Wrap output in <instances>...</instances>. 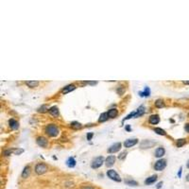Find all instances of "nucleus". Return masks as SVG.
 I'll use <instances>...</instances> for the list:
<instances>
[{"label":"nucleus","mask_w":189,"mask_h":189,"mask_svg":"<svg viewBox=\"0 0 189 189\" xmlns=\"http://www.w3.org/2000/svg\"><path fill=\"white\" fill-rule=\"evenodd\" d=\"M45 132L50 137H56L59 134V129L54 124H49L45 127Z\"/></svg>","instance_id":"nucleus-1"},{"label":"nucleus","mask_w":189,"mask_h":189,"mask_svg":"<svg viewBox=\"0 0 189 189\" xmlns=\"http://www.w3.org/2000/svg\"><path fill=\"white\" fill-rule=\"evenodd\" d=\"M103 161H104V159H103L102 156H99V157L94 158L93 162H92V165H91L92 168H99V167H100L103 164Z\"/></svg>","instance_id":"nucleus-2"},{"label":"nucleus","mask_w":189,"mask_h":189,"mask_svg":"<svg viewBox=\"0 0 189 189\" xmlns=\"http://www.w3.org/2000/svg\"><path fill=\"white\" fill-rule=\"evenodd\" d=\"M107 176L110 178V179H112L113 181H121V178H120V176L118 175L116 171H114V170H113V169L108 170V171H107Z\"/></svg>","instance_id":"nucleus-3"},{"label":"nucleus","mask_w":189,"mask_h":189,"mask_svg":"<svg viewBox=\"0 0 189 189\" xmlns=\"http://www.w3.org/2000/svg\"><path fill=\"white\" fill-rule=\"evenodd\" d=\"M47 171V166L46 165H44L43 163H40L38 165L35 166V172L39 175H42V174L45 173Z\"/></svg>","instance_id":"nucleus-4"},{"label":"nucleus","mask_w":189,"mask_h":189,"mask_svg":"<svg viewBox=\"0 0 189 189\" xmlns=\"http://www.w3.org/2000/svg\"><path fill=\"white\" fill-rule=\"evenodd\" d=\"M166 166V161L164 160V159H161V160H158L155 165H154V168L155 170H158V171H162V170L165 168Z\"/></svg>","instance_id":"nucleus-5"},{"label":"nucleus","mask_w":189,"mask_h":189,"mask_svg":"<svg viewBox=\"0 0 189 189\" xmlns=\"http://www.w3.org/2000/svg\"><path fill=\"white\" fill-rule=\"evenodd\" d=\"M120 149H121V144H120V143H115V144L112 145V146L108 149V152H109V153H114V152H117Z\"/></svg>","instance_id":"nucleus-6"},{"label":"nucleus","mask_w":189,"mask_h":189,"mask_svg":"<svg viewBox=\"0 0 189 189\" xmlns=\"http://www.w3.org/2000/svg\"><path fill=\"white\" fill-rule=\"evenodd\" d=\"M137 143H138V140L136 138L128 139V140H126V141L124 142V146H125V148H131V147L135 146Z\"/></svg>","instance_id":"nucleus-7"},{"label":"nucleus","mask_w":189,"mask_h":189,"mask_svg":"<svg viewBox=\"0 0 189 189\" xmlns=\"http://www.w3.org/2000/svg\"><path fill=\"white\" fill-rule=\"evenodd\" d=\"M154 145H155L154 142L150 141V140H145V141L142 142L141 148L142 149H150V148H151V147L154 146Z\"/></svg>","instance_id":"nucleus-8"},{"label":"nucleus","mask_w":189,"mask_h":189,"mask_svg":"<svg viewBox=\"0 0 189 189\" xmlns=\"http://www.w3.org/2000/svg\"><path fill=\"white\" fill-rule=\"evenodd\" d=\"M36 142H37L38 146L42 147V148H45L47 146V140L44 137H38Z\"/></svg>","instance_id":"nucleus-9"},{"label":"nucleus","mask_w":189,"mask_h":189,"mask_svg":"<svg viewBox=\"0 0 189 189\" xmlns=\"http://www.w3.org/2000/svg\"><path fill=\"white\" fill-rule=\"evenodd\" d=\"M160 122V117H159V115L158 114H153V115H151L150 117V124H152V125H156V124H158V123Z\"/></svg>","instance_id":"nucleus-10"},{"label":"nucleus","mask_w":189,"mask_h":189,"mask_svg":"<svg viewBox=\"0 0 189 189\" xmlns=\"http://www.w3.org/2000/svg\"><path fill=\"white\" fill-rule=\"evenodd\" d=\"M156 181H157V175H152V176H150V178H148L146 181H145V184L147 185L152 184Z\"/></svg>","instance_id":"nucleus-11"},{"label":"nucleus","mask_w":189,"mask_h":189,"mask_svg":"<svg viewBox=\"0 0 189 189\" xmlns=\"http://www.w3.org/2000/svg\"><path fill=\"white\" fill-rule=\"evenodd\" d=\"M75 89H76V86L74 84H69V85H67L66 87L63 88V90H62V93H63V94H67V93L72 92V91L75 90Z\"/></svg>","instance_id":"nucleus-12"},{"label":"nucleus","mask_w":189,"mask_h":189,"mask_svg":"<svg viewBox=\"0 0 189 189\" xmlns=\"http://www.w3.org/2000/svg\"><path fill=\"white\" fill-rule=\"evenodd\" d=\"M48 111H49V114H51L52 116H55V117H57V116L59 115V109H58V107H57V106L51 107L50 109H48Z\"/></svg>","instance_id":"nucleus-13"},{"label":"nucleus","mask_w":189,"mask_h":189,"mask_svg":"<svg viewBox=\"0 0 189 189\" xmlns=\"http://www.w3.org/2000/svg\"><path fill=\"white\" fill-rule=\"evenodd\" d=\"M9 124H10V127L12 128V130H17V129H18V127H19V123L17 122L16 120H14L13 118L10 119Z\"/></svg>","instance_id":"nucleus-14"},{"label":"nucleus","mask_w":189,"mask_h":189,"mask_svg":"<svg viewBox=\"0 0 189 189\" xmlns=\"http://www.w3.org/2000/svg\"><path fill=\"white\" fill-rule=\"evenodd\" d=\"M114 162H115V157H114V156H113V155H111V156H109V157H107L105 163H106L107 166L109 167V166H112V165H114Z\"/></svg>","instance_id":"nucleus-15"},{"label":"nucleus","mask_w":189,"mask_h":189,"mask_svg":"<svg viewBox=\"0 0 189 189\" xmlns=\"http://www.w3.org/2000/svg\"><path fill=\"white\" fill-rule=\"evenodd\" d=\"M165 151L164 148H158L157 150H156V151H155V156L157 158H160L165 154Z\"/></svg>","instance_id":"nucleus-16"},{"label":"nucleus","mask_w":189,"mask_h":189,"mask_svg":"<svg viewBox=\"0 0 189 189\" xmlns=\"http://www.w3.org/2000/svg\"><path fill=\"white\" fill-rule=\"evenodd\" d=\"M26 84L28 87H30V88H34V87L38 86L39 81H37V80H28V81H26Z\"/></svg>","instance_id":"nucleus-17"},{"label":"nucleus","mask_w":189,"mask_h":189,"mask_svg":"<svg viewBox=\"0 0 189 189\" xmlns=\"http://www.w3.org/2000/svg\"><path fill=\"white\" fill-rule=\"evenodd\" d=\"M145 113V107L144 106H140L136 111V114H135V117H138V116H141L143 115Z\"/></svg>","instance_id":"nucleus-18"},{"label":"nucleus","mask_w":189,"mask_h":189,"mask_svg":"<svg viewBox=\"0 0 189 189\" xmlns=\"http://www.w3.org/2000/svg\"><path fill=\"white\" fill-rule=\"evenodd\" d=\"M118 112L116 109H111V110H109V112H108V115H109V117L111 118H114L116 115H117Z\"/></svg>","instance_id":"nucleus-19"},{"label":"nucleus","mask_w":189,"mask_h":189,"mask_svg":"<svg viewBox=\"0 0 189 189\" xmlns=\"http://www.w3.org/2000/svg\"><path fill=\"white\" fill-rule=\"evenodd\" d=\"M30 174V168L29 166H26L23 170V173H22V177L23 178H28Z\"/></svg>","instance_id":"nucleus-20"},{"label":"nucleus","mask_w":189,"mask_h":189,"mask_svg":"<svg viewBox=\"0 0 189 189\" xmlns=\"http://www.w3.org/2000/svg\"><path fill=\"white\" fill-rule=\"evenodd\" d=\"M66 165H67V166H69V167H74V166L76 165L75 159H74V158H72V157H70L66 161Z\"/></svg>","instance_id":"nucleus-21"},{"label":"nucleus","mask_w":189,"mask_h":189,"mask_svg":"<svg viewBox=\"0 0 189 189\" xmlns=\"http://www.w3.org/2000/svg\"><path fill=\"white\" fill-rule=\"evenodd\" d=\"M150 94V90L149 87H146L144 92H139V94H140L141 97H149Z\"/></svg>","instance_id":"nucleus-22"},{"label":"nucleus","mask_w":189,"mask_h":189,"mask_svg":"<svg viewBox=\"0 0 189 189\" xmlns=\"http://www.w3.org/2000/svg\"><path fill=\"white\" fill-rule=\"evenodd\" d=\"M109 118V115H108V113H103L102 114H100V116H99V122H104V121H106L107 119Z\"/></svg>","instance_id":"nucleus-23"},{"label":"nucleus","mask_w":189,"mask_h":189,"mask_svg":"<svg viewBox=\"0 0 189 189\" xmlns=\"http://www.w3.org/2000/svg\"><path fill=\"white\" fill-rule=\"evenodd\" d=\"M71 127H72L73 129H75V130H79V129L81 128V124L79 122H77V121H74V122L71 123Z\"/></svg>","instance_id":"nucleus-24"},{"label":"nucleus","mask_w":189,"mask_h":189,"mask_svg":"<svg viewBox=\"0 0 189 189\" xmlns=\"http://www.w3.org/2000/svg\"><path fill=\"white\" fill-rule=\"evenodd\" d=\"M155 106L157 107V108H163V107L165 106V103L163 101V99H157L155 101Z\"/></svg>","instance_id":"nucleus-25"},{"label":"nucleus","mask_w":189,"mask_h":189,"mask_svg":"<svg viewBox=\"0 0 189 189\" xmlns=\"http://www.w3.org/2000/svg\"><path fill=\"white\" fill-rule=\"evenodd\" d=\"M154 131L157 134H160V135H165V134H166L165 130H163V129H160V128H155V129H154Z\"/></svg>","instance_id":"nucleus-26"},{"label":"nucleus","mask_w":189,"mask_h":189,"mask_svg":"<svg viewBox=\"0 0 189 189\" xmlns=\"http://www.w3.org/2000/svg\"><path fill=\"white\" fill-rule=\"evenodd\" d=\"M125 182H126L128 185H130V186H136V185H138L137 181H133V180H126Z\"/></svg>","instance_id":"nucleus-27"},{"label":"nucleus","mask_w":189,"mask_h":189,"mask_svg":"<svg viewBox=\"0 0 189 189\" xmlns=\"http://www.w3.org/2000/svg\"><path fill=\"white\" fill-rule=\"evenodd\" d=\"M185 144V139H179L177 141V147L178 148H181Z\"/></svg>","instance_id":"nucleus-28"},{"label":"nucleus","mask_w":189,"mask_h":189,"mask_svg":"<svg viewBox=\"0 0 189 189\" xmlns=\"http://www.w3.org/2000/svg\"><path fill=\"white\" fill-rule=\"evenodd\" d=\"M126 155H127V152H122V153L118 156V159L122 160V159H124V157H126Z\"/></svg>","instance_id":"nucleus-29"},{"label":"nucleus","mask_w":189,"mask_h":189,"mask_svg":"<svg viewBox=\"0 0 189 189\" xmlns=\"http://www.w3.org/2000/svg\"><path fill=\"white\" fill-rule=\"evenodd\" d=\"M38 112H42V113H44V112H46V106H43V107H41V108H39Z\"/></svg>","instance_id":"nucleus-30"},{"label":"nucleus","mask_w":189,"mask_h":189,"mask_svg":"<svg viewBox=\"0 0 189 189\" xmlns=\"http://www.w3.org/2000/svg\"><path fill=\"white\" fill-rule=\"evenodd\" d=\"M83 83H86V84H91V85H94V84H97V81H84Z\"/></svg>","instance_id":"nucleus-31"},{"label":"nucleus","mask_w":189,"mask_h":189,"mask_svg":"<svg viewBox=\"0 0 189 189\" xmlns=\"http://www.w3.org/2000/svg\"><path fill=\"white\" fill-rule=\"evenodd\" d=\"M93 132H90V133H88L87 134V140H91L92 139V137H93Z\"/></svg>","instance_id":"nucleus-32"},{"label":"nucleus","mask_w":189,"mask_h":189,"mask_svg":"<svg viewBox=\"0 0 189 189\" xmlns=\"http://www.w3.org/2000/svg\"><path fill=\"white\" fill-rule=\"evenodd\" d=\"M184 129H185V130H186V131H187V132L189 133V123H187V124H185Z\"/></svg>","instance_id":"nucleus-33"},{"label":"nucleus","mask_w":189,"mask_h":189,"mask_svg":"<svg viewBox=\"0 0 189 189\" xmlns=\"http://www.w3.org/2000/svg\"><path fill=\"white\" fill-rule=\"evenodd\" d=\"M82 189H94V187H91V186H84L82 187Z\"/></svg>","instance_id":"nucleus-34"},{"label":"nucleus","mask_w":189,"mask_h":189,"mask_svg":"<svg viewBox=\"0 0 189 189\" xmlns=\"http://www.w3.org/2000/svg\"><path fill=\"white\" fill-rule=\"evenodd\" d=\"M162 184H163V182H159V183H158L157 188H160V187H161V185H162Z\"/></svg>","instance_id":"nucleus-35"},{"label":"nucleus","mask_w":189,"mask_h":189,"mask_svg":"<svg viewBox=\"0 0 189 189\" xmlns=\"http://www.w3.org/2000/svg\"><path fill=\"white\" fill-rule=\"evenodd\" d=\"M186 181H189V174H187V175H186Z\"/></svg>","instance_id":"nucleus-36"},{"label":"nucleus","mask_w":189,"mask_h":189,"mask_svg":"<svg viewBox=\"0 0 189 189\" xmlns=\"http://www.w3.org/2000/svg\"><path fill=\"white\" fill-rule=\"evenodd\" d=\"M181 168L180 169V171H179V174H178V175H179V177H181Z\"/></svg>","instance_id":"nucleus-37"},{"label":"nucleus","mask_w":189,"mask_h":189,"mask_svg":"<svg viewBox=\"0 0 189 189\" xmlns=\"http://www.w3.org/2000/svg\"><path fill=\"white\" fill-rule=\"evenodd\" d=\"M126 130H130V126H127L126 127Z\"/></svg>","instance_id":"nucleus-38"},{"label":"nucleus","mask_w":189,"mask_h":189,"mask_svg":"<svg viewBox=\"0 0 189 189\" xmlns=\"http://www.w3.org/2000/svg\"><path fill=\"white\" fill-rule=\"evenodd\" d=\"M183 83L184 84H189V81H183Z\"/></svg>","instance_id":"nucleus-39"},{"label":"nucleus","mask_w":189,"mask_h":189,"mask_svg":"<svg viewBox=\"0 0 189 189\" xmlns=\"http://www.w3.org/2000/svg\"><path fill=\"white\" fill-rule=\"evenodd\" d=\"M187 167H188V168H189V162H188V163H187Z\"/></svg>","instance_id":"nucleus-40"}]
</instances>
